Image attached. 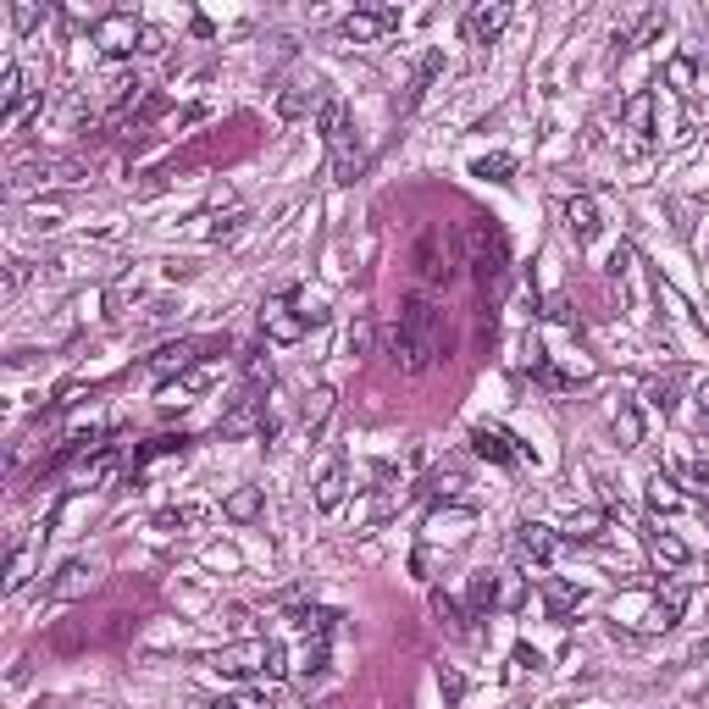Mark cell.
Segmentation results:
<instances>
[{
    "mask_svg": "<svg viewBox=\"0 0 709 709\" xmlns=\"http://www.w3.org/2000/svg\"><path fill=\"white\" fill-rule=\"evenodd\" d=\"M643 394H649V405L660 410V416H676V388L665 383V377H654V383L643 388Z\"/></svg>",
    "mask_w": 709,
    "mask_h": 709,
    "instance_id": "f35d334b",
    "label": "cell"
},
{
    "mask_svg": "<svg viewBox=\"0 0 709 709\" xmlns=\"http://www.w3.org/2000/svg\"><path fill=\"white\" fill-rule=\"evenodd\" d=\"M161 50H167V34H161V28H145V56H161Z\"/></svg>",
    "mask_w": 709,
    "mask_h": 709,
    "instance_id": "bcb514c9",
    "label": "cell"
},
{
    "mask_svg": "<svg viewBox=\"0 0 709 709\" xmlns=\"http://www.w3.org/2000/svg\"><path fill=\"white\" fill-rule=\"evenodd\" d=\"M604 527H610L604 510H571V516H565V543H593Z\"/></svg>",
    "mask_w": 709,
    "mask_h": 709,
    "instance_id": "44dd1931",
    "label": "cell"
},
{
    "mask_svg": "<svg viewBox=\"0 0 709 709\" xmlns=\"http://www.w3.org/2000/svg\"><path fill=\"white\" fill-rule=\"evenodd\" d=\"M361 167H366V150L355 145V139L333 145V178H338V183H355V178H361Z\"/></svg>",
    "mask_w": 709,
    "mask_h": 709,
    "instance_id": "4316f807",
    "label": "cell"
},
{
    "mask_svg": "<svg viewBox=\"0 0 709 709\" xmlns=\"http://www.w3.org/2000/svg\"><path fill=\"white\" fill-rule=\"evenodd\" d=\"M289 621L300 626L305 637H316V643H327V637L338 632V621H344V615H338V610H322V604H294V610H289Z\"/></svg>",
    "mask_w": 709,
    "mask_h": 709,
    "instance_id": "e0dca14e",
    "label": "cell"
},
{
    "mask_svg": "<svg viewBox=\"0 0 709 709\" xmlns=\"http://www.w3.org/2000/svg\"><path fill=\"white\" fill-rule=\"evenodd\" d=\"M95 45L106 56H133V50H145V23L133 12H106L95 17Z\"/></svg>",
    "mask_w": 709,
    "mask_h": 709,
    "instance_id": "52a82bcc",
    "label": "cell"
},
{
    "mask_svg": "<svg viewBox=\"0 0 709 709\" xmlns=\"http://www.w3.org/2000/svg\"><path fill=\"white\" fill-rule=\"evenodd\" d=\"M643 543H649V554H654V565H660V571H682V565L693 560V554H687V543L676 538V532H665V527H649V532H643Z\"/></svg>",
    "mask_w": 709,
    "mask_h": 709,
    "instance_id": "2e32d148",
    "label": "cell"
},
{
    "mask_svg": "<svg viewBox=\"0 0 709 709\" xmlns=\"http://www.w3.org/2000/svg\"><path fill=\"white\" fill-rule=\"evenodd\" d=\"M682 615H687V588H682V582H671V588L654 593V599L643 604V615H632L626 626H637V632H671Z\"/></svg>",
    "mask_w": 709,
    "mask_h": 709,
    "instance_id": "ba28073f",
    "label": "cell"
},
{
    "mask_svg": "<svg viewBox=\"0 0 709 709\" xmlns=\"http://www.w3.org/2000/svg\"><path fill=\"white\" fill-rule=\"evenodd\" d=\"M394 28H399L394 6H355V12L344 17V39H355V45H372V39L394 34Z\"/></svg>",
    "mask_w": 709,
    "mask_h": 709,
    "instance_id": "9c48e42d",
    "label": "cell"
},
{
    "mask_svg": "<svg viewBox=\"0 0 709 709\" xmlns=\"http://www.w3.org/2000/svg\"><path fill=\"white\" fill-rule=\"evenodd\" d=\"M39 17H50V6H12V23L17 28H39Z\"/></svg>",
    "mask_w": 709,
    "mask_h": 709,
    "instance_id": "b9f144b4",
    "label": "cell"
},
{
    "mask_svg": "<svg viewBox=\"0 0 709 709\" xmlns=\"http://www.w3.org/2000/svg\"><path fill=\"white\" fill-rule=\"evenodd\" d=\"M693 78H698V61L687 56V50L665 61V84H671V89H693Z\"/></svg>",
    "mask_w": 709,
    "mask_h": 709,
    "instance_id": "e575fe53",
    "label": "cell"
},
{
    "mask_svg": "<svg viewBox=\"0 0 709 709\" xmlns=\"http://www.w3.org/2000/svg\"><path fill=\"white\" fill-rule=\"evenodd\" d=\"M438 338H444V311H438L427 294H410L405 311H399V327H394V361L399 372H427L438 361Z\"/></svg>",
    "mask_w": 709,
    "mask_h": 709,
    "instance_id": "6da1fadb",
    "label": "cell"
},
{
    "mask_svg": "<svg viewBox=\"0 0 709 709\" xmlns=\"http://www.w3.org/2000/svg\"><path fill=\"white\" fill-rule=\"evenodd\" d=\"M433 565H438V560H433V549H427V543L410 554V571H416V577H433Z\"/></svg>",
    "mask_w": 709,
    "mask_h": 709,
    "instance_id": "7bdbcfd3",
    "label": "cell"
},
{
    "mask_svg": "<svg viewBox=\"0 0 709 709\" xmlns=\"http://www.w3.org/2000/svg\"><path fill=\"white\" fill-rule=\"evenodd\" d=\"M333 405H338V394H333V388H327V383L305 394V410H300V421H305V433H311V438L322 433V421L333 416Z\"/></svg>",
    "mask_w": 709,
    "mask_h": 709,
    "instance_id": "7402d4cb",
    "label": "cell"
},
{
    "mask_svg": "<svg viewBox=\"0 0 709 709\" xmlns=\"http://www.w3.org/2000/svg\"><path fill=\"white\" fill-rule=\"evenodd\" d=\"M244 222H250V211H233V217H228V222H222V228H217V239H233V233H239Z\"/></svg>",
    "mask_w": 709,
    "mask_h": 709,
    "instance_id": "f6af8a7d",
    "label": "cell"
},
{
    "mask_svg": "<svg viewBox=\"0 0 709 709\" xmlns=\"http://www.w3.org/2000/svg\"><path fill=\"white\" fill-rule=\"evenodd\" d=\"M211 671L217 676H266V682H277V676H289V654H283V643H272V637H250V643H228V649L211 654Z\"/></svg>",
    "mask_w": 709,
    "mask_h": 709,
    "instance_id": "7a4b0ae2",
    "label": "cell"
},
{
    "mask_svg": "<svg viewBox=\"0 0 709 709\" xmlns=\"http://www.w3.org/2000/svg\"><path fill=\"white\" fill-rule=\"evenodd\" d=\"M305 294H294V289H283V294H272V300L261 305V333L272 338V344H300L305 338Z\"/></svg>",
    "mask_w": 709,
    "mask_h": 709,
    "instance_id": "5b68a950",
    "label": "cell"
},
{
    "mask_svg": "<svg viewBox=\"0 0 709 709\" xmlns=\"http://www.w3.org/2000/svg\"><path fill=\"white\" fill-rule=\"evenodd\" d=\"M460 488H466V477H460L455 466H444V471H433V477H427V493H433V499H444V505H455Z\"/></svg>",
    "mask_w": 709,
    "mask_h": 709,
    "instance_id": "d6a6232c",
    "label": "cell"
},
{
    "mask_svg": "<svg viewBox=\"0 0 709 709\" xmlns=\"http://www.w3.org/2000/svg\"><path fill=\"white\" fill-rule=\"evenodd\" d=\"M211 349H228V338H172V344H161L145 366H150L156 383H178V377H189Z\"/></svg>",
    "mask_w": 709,
    "mask_h": 709,
    "instance_id": "3957f363",
    "label": "cell"
},
{
    "mask_svg": "<svg viewBox=\"0 0 709 709\" xmlns=\"http://www.w3.org/2000/svg\"><path fill=\"white\" fill-rule=\"evenodd\" d=\"M416 272L427 277V283H449V255L438 250V233H421V244H416Z\"/></svg>",
    "mask_w": 709,
    "mask_h": 709,
    "instance_id": "ffe728a7",
    "label": "cell"
},
{
    "mask_svg": "<svg viewBox=\"0 0 709 709\" xmlns=\"http://www.w3.org/2000/svg\"><path fill=\"white\" fill-rule=\"evenodd\" d=\"M554 554H560V538H554V527H543V521H521V527H516V560L549 565Z\"/></svg>",
    "mask_w": 709,
    "mask_h": 709,
    "instance_id": "30bf717a",
    "label": "cell"
},
{
    "mask_svg": "<svg viewBox=\"0 0 709 709\" xmlns=\"http://www.w3.org/2000/svg\"><path fill=\"white\" fill-rule=\"evenodd\" d=\"M649 505L665 510V516H671V510H687V493L671 482V471H654L649 477Z\"/></svg>",
    "mask_w": 709,
    "mask_h": 709,
    "instance_id": "cb8c5ba5",
    "label": "cell"
},
{
    "mask_svg": "<svg viewBox=\"0 0 709 709\" xmlns=\"http://www.w3.org/2000/svg\"><path fill=\"white\" fill-rule=\"evenodd\" d=\"M366 349H372V322H361L349 333V355H366Z\"/></svg>",
    "mask_w": 709,
    "mask_h": 709,
    "instance_id": "ee69618b",
    "label": "cell"
},
{
    "mask_svg": "<svg viewBox=\"0 0 709 709\" xmlns=\"http://www.w3.org/2000/svg\"><path fill=\"white\" fill-rule=\"evenodd\" d=\"M183 449H189V438H183V433H178V438H172V433H161V438H150L145 449H133V466H128V471L139 477V471H145L150 460H161V455H183Z\"/></svg>",
    "mask_w": 709,
    "mask_h": 709,
    "instance_id": "603a6c76",
    "label": "cell"
},
{
    "mask_svg": "<svg viewBox=\"0 0 709 709\" xmlns=\"http://www.w3.org/2000/svg\"><path fill=\"white\" fill-rule=\"evenodd\" d=\"M510 23V6H471L466 12V39L471 45H493Z\"/></svg>",
    "mask_w": 709,
    "mask_h": 709,
    "instance_id": "9a60e30c",
    "label": "cell"
},
{
    "mask_svg": "<svg viewBox=\"0 0 709 709\" xmlns=\"http://www.w3.org/2000/svg\"><path fill=\"white\" fill-rule=\"evenodd\" d=\"M654 34H665V6H643V12H632L626 23H615V45L621 50L649 45Z\"/></svg>",
    "mask_w": 709,
    "mask_h": 709,
    "instance_id": "4fadbf2b",
    "label": "cell"
},
{
    "mask_svg": "<svg viewBox=\"0 0 709 709\" xmlns=\"http://www.w3.org/2000/svg\"><path fill=\"white\" fill-rule=\"evenodd\" d=\"M527 588H532V577H521V571H499V599H493V610L516 615L521 604H527Z\"/></svg>",
    "mask_w": 709,
    "mask_h": 709,
    "instance_id": "d4e9b609",
    "label": "cell"
},
{
    "mask_svg": "<svg viewBox=\"0 0 709 709\" xmlns=\"http://www.w3.org/2000/svg\"><path fill=\"white\" fill-rule=\"evenodd\" d=\"M233 704H239V709H277V704H272V693H261V687H244V693L233 698Z\"/></svg>",
    "mask_w": 709,
    "mask_h": 709,
    "instance_id": "60d3db41",
    "label": "cell"
},
{
    "mask_svg": "<svg viewBox=\"0 0 709 709\" xmlns=\"http://www.w3.org/2000/svg\"><path fill=\"white\" fill-rule=\"evenodd\" d=\"M95 582H100V565H89V560H67L45 593H50V599H84Z\"/></svg>",
    "mask_w": 709,
    "mask_h": 709,
    "instance_id": "5bb4252c",
    "label": "cell"
},
{
    "mask_svg": "<svg viewBox=\"0 0 709 709\" xmlns=\"http://www.w3.org/2000/svg\"><path fill=\"white\" fill-rule=\"evenodd\" d=\"M471 449H477L482 460H493V466H516V460L527 455V449H521L505 427H488V421H482V427H471Z\"/></svg>",
    "mask_w": 709,
    "mask_h": 709,
    "instance_id": "8fae6325",
    "label": "cell"
},
{
    "mask_svg": "<svg viewBox=\"0 0 709 709\" xmlns=\"http://www.w3.org/2000/svg\"><path fill=\"white\" fill-rule=\"evenodd\" d=\"M205 510H194V505H183V510H161L156 521H150V527L156 532H178V527H194V521H200Z\"/></svg>",
    "mask_w": 709,
    "mask_h": 709,
    "instance_id": "8d00e7d4",
    "label": "cell"
},
{
    "mask_svg": "<svg viewBox=\"0 0 709 709\" xmlns=\"http://www.w3.org/2000/svg\"><path fill=\"white\" fill-rule=\"evenodd\" d=\"M28 565H34V549H28V543H17V549H12V565H6V588H23V582H28Z\"/></svg>",
    "mask_w": 709,
    "mask_h": 709,
    "instance_id": "d590c367",
    "label": "cell"
},
{
    "mask_svg": "<svg viewBox=\"0 0 709 709\" xmlns=\"http://www.w3.org/2000/svg\"><path fill=\"white\" fill-rule=\"evenodd\" d=\"M244 377H250V388H272V361H266V355H250V361H244Z\"/></svg>",
    "mask_w": 709,
    "mask_h": 709,
    "instance_id": "ab89813d",
    "label": "cell"
},
{
    "mask_svg": "<svg viewBox=\"0 0 709 709\" xmlns=\"http://www.w3.org/2000/svg\"><path fill=\"white\" fill-rule=\"evenodd\" d=\"M626 266H632V244H621V250H615V255H610V272H615V277H621V272H626Z\"/></svg>",
    "mask_w": 709,
    "mask_h": 709,
    "instance_id": "7dc6e473",
    "label": "cell"
},
{
    "mask_svg": "<svg viewBox=\"0 0 709 709\" xmlns=\"http://www.w3.org/2000/svg\"><path fill=\"white\" fill-rule=\"evenodd\" d=\"M471 172H477V178H493V183H505L510 172H516V156H482V161H477V167H471Z\"/></svg>",
    "mask_w": 709,
    "mask_h": 709,
    "instance_id": "74e56055",
    "label": "cell"
},
{
    "mask_svg": "<svg viewBox=\"0 0 709 709\" xmlns=\"http://www.w3.org/2000/svg\"><path fill=\"white\" fill-rule=\"evenodd\" d=\"M538 665H543V660H538L532 649H516V671H538Z\"/></svg>",
    "mask_w": 709,
    "mask_h": 709,
    "instance_id": "c3c4849f",
    "label": "cell"
},
{
    "mask_svg": "<svg viewBox=\"0 0 709 709\" xmlns=\"http://www.w3.org/2000/svg\"><path fill=\"white\" fill-rule=\"evenodd\" d=\"M433 615H438V621L449 626V632H460V637L471 632V626H466V610H460V604L449 599V593H438V588H433Z\"/></svg>",
    "mask_w": 709,
    "mask_h": 709,
    "instance_id": "836d02e7",
    "label": "cell"
},
{
    "mask_svg": "<svg viewBox=\"0 0 709 709\" xmlns=\"http://www.w3.org/2000/svg\"><path fill=\"white\" fill-rule=\"evenodd\" d=\"M327 95H316V89H305V84H294V89H283L277 95V117H305L311 106H322Z\"/></svg>",
    "mask_w": 709,
    "mask_h": 709,
    "instance_id": "f546056e",
    "label": "cell"
},
{
    "mask_svg": "<svg viewBox=\"0 0 709 709\" xmlns=\"http://www.w3.org/2000/svg\"><path fill=\"white\" fill-rule=\"evenodd\" d=\"M538 588H543V604H549V615H571V610L582 604V593L571 588V582H554V577H543Z\"/></svg>",
    "mask_w": 709,
    "mask_h": 709,
    "instance_id": "f1b7e54d",
    "label": "cell"
},
{
    "mask_svg": "<svg viewBox=\"0 0 709 709\" xmlns=\"http://www.w3.org/2000/svg\"><path fill=\"white\" fill-rule=\"evenodd\" d=\"M311 488H316V510H338L344 505V493H349V466H338V460L322 466V477H316Z\"/></svg>",
    "mask_w": 709,
    "mask_h": 709,
    "instance_id": "d6986e66",
    "label": "cell"
},
{
    "mask_svg": "<svg viewBox=\"0 0 709 709\" xmlns=\"http://www.w3.org/2000/svg\"><path fill=\"white\" fill-rule=\"evenodd\" d=\"M704 427H709V416H704Z\"/></svg>",
    "mask_w": 709,
    "mask_h": 709,
    "instance_id": "f907efd6",
    "label": "cell"
},
{
    "mask_svg": "<svg viewBox=\"0 0 709 709\" xmlns=\"http://www.w3.org/2000/svg\"><path fill=\"white\" fill-rule=\"evenodd\" d=\"M615 438H621V449H637V444H643V416H637V405H621V410H615Z\"/></svg>",
    "mask_w": 709,
    "mask_h": 709,
    "instance_id": "1f68e13d",
    "label": "cell"
},
{
    "mask_svg": "<svg viewBox=\"0 0 709 709\" xmlns=\"http://www.w3.org/2000/svg\"><path fill=\"white\" fill-rule=\"evenodd\" d=\"M493 599H499V571H477V577H471V610L488 615Z\"/></svg>",
    "mask_w": 709,
    "mask_h": 709,
    "instance_id": "4dcf8cb0",
    "label": "cell"
},
{
    "mask_svg": "<svg viewBox=\"0 0 709 709\" xmlns=\"http://www.w3.org/2000/svg\"><path fill=\"white\" fill-rule=\"evenodd\" d=\"M316 133H322L327 145H344V139H355L349 133V106L338 95H327L322 106H316Z\"/></svg>",
    "mask_w": 709,
    "mask_h": 709,
    "instance_id": "ac0fdd59",
    "label": "cell"
},
{
    "mask_svg": "<svg viewBox=\"0 0 709 709\" xmlns=\"http://www.w3.org/2000/svg\"><path fill=\"white\" fill-rule=\"evenodd\" d=\"M466 255H471L466 266L477 272L482 289H499V283H505L510 255H505V239H499V228H488V222H471V228H466Z\"/></svg>",
    "mask_w": 709,
    "mask_h": 709,
    "instance_id": "277c9868",
    "label": "cell"
},
{
    "mask_svg": "<svg viewBox=\"0 0 709 709\" xmlns=\"http://www.w3.org/2000/svg\"><path fill=\"white\" fill-rule=\"evenodd\" d=\"M621 122H626V133H649V128H654V95H649V89H637V95H626Z\"/></svg>",
    "mask_w": 709,
    "mask_h": 709,
    "instance_id": "484cf974",
    "label": "cell"
},
{
    "mask_svg": "<svg viewBox=\"0 0 709 709\" xmlns=\"http://www.w3.org/2000/svg\"><path fill=\"white\" fill-rule=\"evenodd\" d=\"M200 709H239V704H233V698H228V704H200Z\"/></svg>",
    "mask_w": 709,
    "mask_h": 709,
    "instance_id": "681fc988",
    "label": "cell"
},
{
    "mask_svg": "<svg viewBox=\"0 0 709 709\" xmlns=\"http://www.w3.org/2000/svg\"><path fill=\"white\" fill-rule=\"evenodd\" d=\"M471 532H477V510L471 505H438L433 516L421 521V543H427V549H438V543H444V549H455V543H466Z\"/></svg>",
    "mask_w": 709,
    "mask_h": 709,
    "instance_id": "8992f818",
    "label": "cell"
},
{
    "mask_svg": "<svg viewBox=\"0 0 709 709\" xmlns=\"http://www.w3.org/2000/svg\"><path fill=\"white\" fill-rule=\"evenodd\" d=\"M222 516L228 521H255L261 516V488H233L228 499H222Z\"/></svg>",
    "mask_w": 709,
    "mask_h": 709,
    "instance_id": "83f0119b",
    "label": "cell"
},
{
    "mask_svg": "<svg viewBox=\"0 0 709 709\" xmlns=\"http://www.w3.org/2000/svg\"><path fill=\"white\" fill-rule=\"evenodd\" d=\"M560 217H565V233L577 244L599 239V200H593V194H571V200L560 205Z\"/></svg>",
    "mask_w": 709,
    "mask_h": 709,
    "instance_id": "7c38bea8",
    "label": "cell"
}]
</instances>
